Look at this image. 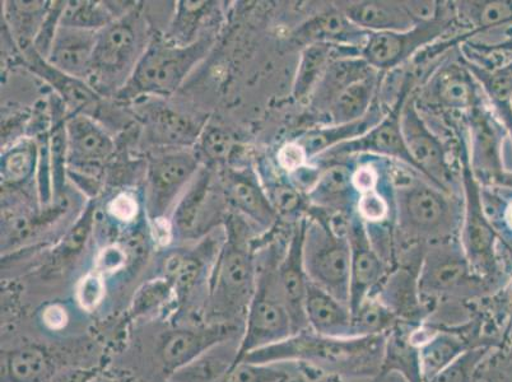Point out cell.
<instances>
[{
    "instance_id": "cell-1",
    "label": "cell",
    "mask_w": 512,
    "mask_h": 382,
    "mask_svg": "<svg viewBox=\"0 0 512 382\" xmlns=\"http://www.w3.org/2000/svg\"><path fill=\"white\" fill-rule=\"evenodd\" d=\"M385 343L386 335L338 339L305 329L281 342L255 349L240 362L260 365L300 362L329 375L371 377L380 375Z\"/></svg>"
},
{
    "instance_id": "cell-2",
    "label": "cell",
    "mask_w": 512,
    "mask_h": 382,
    "mask_svg": "<svg viewBox=\"0 0 512 382\" xmlns=\"http://www.w3.org/2000/svg\"><path fill=\"white\" fill-rule=\"evenodd\" d=\"M394 223L403 239L423 246L459 239L463 202L421 176L394 184Z\"/></svg>"
},
{
    "instance_id": "cell-3",
    "label": "cell",
    "mask_w": 512,
    "mask_h": 382,
    "mask_svg": "<svg viewBox=\"0 0 512 382\" xmlns=\"http://www.w3.org/2000/svg\"><path fill=\"white\" fill-rule=\"evenodd\" d=\"M337 217L311 208L306 217L304 265L309 281L349 306L351 246L347 222L338 226Z\"/></svg>"
},
{
    "instance_id": "cell-4",
    "label": "cell",
    "mask_w": 512,
    "mask_h": 382,
    "mask_svg": "<svg viewBox=\"0 0 512 382\" xmlns=\"http://www.w3.org/2000/svg\"><path fill=\"white\" fill-rule=\"evenodd\" d=\"M460 191L463 218L459 242L474 272L487 282L500 273L498 244L501 237L484 209L482 185L474 175L469 158L468 134L465 125L459 130Z\"/></svg>"
},
{
    "instance_id": "cell-5",
    "label": "cell",
    "mask_w": 512,
    "mask_h": 382,
    "mask_svg": "<svg viewBox=\"0 0 512 382\" xmlns=\"http://www.w3.org/2000/svg\"><path fill=\"white\" fill-rule=\"evenodd\" d=\"M212 41L195 40L189 45L152 41L139 59L125 86L116 93L120 99L166 96L178 90L189 72L206 57Z\"/></svg>"
},
{
    "instance_id": "cell-6",
    "label": "cell",
    "mask_w": 512,
    "mask_h": 382,
    "mask_svg": "<svg viewBox=\"0 0 512 382\" xmlns=\"http://www.w3.org/2000/svg\"><path fill=\"white\" fill-rule=\"evenodd\" d=\"M490 282L479 277L459 239L437 242L423 250L418 288L426 301L472 300L490 288Z\"/></svg>"
},
{
    "instance_id": "cell-7",
    "label": "cell",
    "mask_w": 512,
    "mask_h": 382,
    "mask_svg": "<svg viewBox=\"0 0 512 382\" xmlns=\"http://www.w3.org/2000/svg\"><path fill=\"white\" fill-rule=\"evenodd\" d=\"M281 258L276 250H272L267 262L258 270V282L246 314L244 334L236 363L255 349L271 346L295 333L279 284L278 264Z\"/></svg>"
},
{
    "instance_id": "cell-8",
    "label": "cell",
    "mask_w": 512,
    "mask_h": 382,
    "mask_svg": "<svg viewBox=\"0 0 512 382\" xmlns=\"http://www.w3.org/2000/svg\"><path fill=\"white\" fill-rule=\"evenodd\" d=\"M144 30L139 16L128 13L115 18L109 26L99 31L92 73L88 83L93 90L118 93L136 68L147 46L144 44Z\"/></svg>"
},
{
    "instance_id": "cell-9",
    "label": "cell",
    "mask_w": 512,
    "mask_h": 382,
    "mask_svg": "<svg viewBox=\"0 0 512 382\" xmlns=\"http://www.w3.org/2000/svg\"><path fill=\"white\" fill-rule=\"evenodd\" d=\"M258 282V267L248 244L231 231L226 248L217 263L213 282V314L227 318L228 323L248 314Z\"/></svg>"
},
{
    "instance_id": "cell-10",
    "label": "cell",
    "mask_w": 512,
    "mask_h": 382,
    "mask_svg": "<svg viewBox=\"0 0 512 382\" xmlns=\"http://www.w3.org/2000/svg\"><path fill=\"white\" fill-rule=\"evenodd\" d=\"M413 87L414 76L412 72H409L404 77L402 90L399 92L397 101L389 107L388 113L379 124L363 134L362 137L355 139V141L343 143L341 146L323 153L313 162L324 165L328 162L349 160L351 157L371 156L402 163L414 174L423 177L411 155H409L406 142H404L402 124H400L403 106L406 104L408 97L412 95Z\"/></svg>"
},
{
    "instance_id": "cell-11",
    "label": "cell",
    "mask_w": 512,
    "mask_h": 382,
    "mask_svg": "<svg viewBox=\"0 0 512 382\" xmlns=\"http://www.w3.org/2000/svg\"><path fill=\"white\" fill-rule=\"evenodd\" d=\"M456 23L453 3L435 21L418 23L403 32H377L370 34L361 49L360 57L379 73H392L413 63L431 45L453 30Z\"/></svg>"
},
{
    "instance_id": "cell-12",
    "label": "cell",
    "mask_w": 512,
    "mask_h": 382,
    "mask_svg": "<svg viewBox=\"0 0 512 382\" xmlns=\"http://www.w3.org/2000/svg\"><path fill=\"white\" fill-rule=\"evenodd\" d=\"M400 124H402L404 142L409 155L416 163L421 175L428 183L446 193L455 194L456 179L448 148L434 129L428 125L425 115L417 105L414 93L408 97L403 106Z\"/></svg>"
},
{
    "instance_id": "cell-13",
    "label": "cell",
    "mask_w": 512,
    "mask_h": 382,
    "mask_svg": "<svg viewBox=\"0 0 512 382\" xmlns=\"http://www.w3.org/2000/svg\"><path fill=\"white\" fill-rule=\"evenodd\" d=\"M483 100L482 88L460 54L455 60L440 64L428 77L418 105L465 116Z\"/></svg>"
},
{
    "instance_id": "cell-14",
    "label": "cell",
    "mask_w": 512,
    "mask_h": 382,
    "mask_svg": "<svg viewBox=\"0 0 512 382\" xmlns=\"http://www.w3.org/2000/svg\"><path fill=\"white\" fill-rule=\"evenodd\" d=\"M470 165L479 183L488 186L505 172L502 149L507 135L488 105L486 96L481 104L465 115Z\"/></svg>"
},
{
    "instance_id": "cell-15",
    "label": "cell",
    "mask_w": 512,
    "mask_h": 382,
    "mask_svg": "<svg viewBox=\"0 0 512 382\" xmlns=\"http://www.w3.org/2000/svg\"><path fill=\"white\" fill-rule=\"evenodd\" d=\"M347 236L351 246V286L349 307L356 310L366 298L374 295L388 276L389 264L377 251L369 227L357 214L347 220Z\"/></svg>"
},
{
    "instance_id": "cell-16",
    "label": "cell",
    "mask_w": 512,
    "mask_h": 382,
    "mask_svg": "<svg viewBox=\"0 0 512 382\" xmlns=\"http://www.w3.org/2000/svg\"><path fill=\"white\" fill-rule=\"evenodd\" d=\"M225 202V191L217 188L211 172L202 170L176 207L172 227L181 239H198L217 225Z\"/></svg>"
},
{
    "instance_id": "cell-17",
    "label": "cell",
    "mask_w": 512,
    "mask_h": 382,
    "mask_svg": "<svg viewBox=\"0 0 512 382\" xmlns=\"http://www.w3.org/2000/svg\"><path fill=\"white\" fill-rule=\"evenodd\" d=\"M197 169V158L185 151L166 153L151 162L147 180V208L152 221L164 218L180 191L197 175Z\"/></svg>"
},
{
    "instance_id": "cell-18",
    "label": "cell",
    "mask_w": 512,
    "mask_h": 382,
    "mask_svg": "<svg viewBox=\"0 0 512 382\" xmlns=\"http://www.w3.org/2000/svg\"><path fill=\"white\" fill-rule=\"evenodd\" d=\"M67 161L79 176L95 177L110 156L114 143L99 125L87 116H74L65 128Z\"/></svg>"
},
{
    "instance_id": "cell-19",
    "label": "cell",
    "mask_w": 512,
    "mask_h": 382,
    "mask_svg": "<svg viewBox=\"0 0 512 382\" xmlns=\"http://www.w3.org/2000/svg\"><path fill=\"white\" fill-rule=\"evenodd\" d=\"M353 170L355 166L347 160L324 163L319 179L306 194L310 208L333 217L349 218L355 214L360 195L352 183Z\"/></svg>"
},
{
    "instance_id": "cell-20",
    "label": "cell",
    "mask_w": 512,
    "mask_h": 382,
    "mask_svg": "<svg viewBox=\"0 0 512 382\" xmlns=\"http://www.w3.org/2000/svg\"><path fill=\"white\" fill-rule=\"evenodd\" d=\"M306 217L302 218L293 231L290 244L278 264V278L288 312H290L293 332L299 333L307 328L305 304L309 277L304 265V236ZM293 333V334H295Z\"/></svg>"
},
{
    "instance_id": "cell-21",
    "label": "cell",
    "mask_w": 512,
    "mask_h": 382,
    "mask_svg": "<svg viewBox=\"0 0 512 382\" xmlns=\"http://www.w3.org/2000/svg\"><path fill=\"white\" fill-rule=\"evenodd\" d=\"M422 255L411 264L394 269L372 295L388 306L397 315L400 323L412 326L423 324L430 312L418 288V270Z\"/></svg>"
},
{
    "instance_id": "cell-22",
    "label": "cell",
    "mask_w": 512,
    "mask_h": 382,
    "mask_svg": "<svg viewBox=\"0 0 512 382\" xmlns=\"http://www.w3.org/2000/svg\"><path fill=\"white\" fill-rule=\"evenodd\" d=\"M244 326L218 323L203 329H181L166 335L161 344V358L167 371L175 372L188 365L214 344L226 339H241Z\"/></svg>"
},
{
    "instance_id": "cell-23",
    "label": "cell",
    "mask_w": 512,
    "mask_h": 382,
    "mask_svg": "<svg viewBox=\"0 0 512 382\" xmlns=\"http://www.w3.org/2000/svg\"><path fill=\"white\" fill-rule=\"evenodd\" d=\"M369 32L357 27L337 6L318 13L297 29L295 37L302 44H328L360 54Z\"/></svg>"
},
{
    "instance_id": "cell-24",
    "label": "cell",
    "mask_w": 512,
    "mask_h": 382,
    "mask_svg": "<svg viewBox=\"0 0 512 382\" xmlns=\"http://www.w3.org/2000/svg\"><path fill=\"white\" fill-rule=\"evenodd\" d=\"M335 4L349 20L369 34L403 32L418 25L404 0H351Z\"/></svg>"
},
{
    "instance_id": "cell-25",
    "label": "cell",
    "mask_w": 512,
    "mask_h": 382,
    "mask_svg": "<svg viewBox=\"0 0 512 382\" xmlns=\"http://www.w3.org/2000/svg\"><path fill=\"white\" fill-rule=\"evenodd\" d=\"M97 36L99 32L96 31L59 26L46 60L67 76L88 82L92 73Z\"/></svg>"
},
{
    "instance_id": "cell-26",
    "label": "cell",
    "mask_w": 512,
    "mask_h": 382,
    "mask_svg": "<svg viewBox=\"0 0 512 382\" xmlns=\"http://www.w3.org/2000/svg\"><path fill=\"white\" fill-rule=\"evenodd\" d=\"M223 181L228 204L263 230L273 227L278 213L253 172L230 171Z\"/></svg>"
},
{
    "instance_id": "cell-27",
    "label": "cell",
    "mask_w": 512,
    "mask_h": 382,
    "mask_svg": "<svg viewBox=\"0 0 512 382\" xmlns=\"http://www.w3.org/2000/svg\"><path fill=\"white\" fill-rule=\"evenodd\" d=\"M307 328L323 337L347 339L353 335L351 307L309 282L305 304Z\"/></svg>"
},
{
    "instance_id": "cell-28",
    "label": "cell",
    "mask_w": 512,
    "mask_h": 382,
    "mask_svg": "<svg viewBox=\"0 0 512 382\" xmlns=\"http://www.w3.org/2000/svg\"><path fill=\"white\" fill-rule=\"evenodd\" d=\"M386 113H388V109H385L383 102L377 97L369 114L363 116L362 119L346 124L319 125V127L307 130L296 141L304 147L311 163L330 149L362 137L363 134L379 124Z\"/></svg>"
},
{
    "instance_id": "cell-29",
    "label": "cell",
    "mask_w": 512,
    "mask_h": 382,
    "mask_svg": "<svg viewBox=\"0 0 512 382\" xmlns=\"http://www.w3.org/2000/svg\"><path fill=\"white\" fill-rule=\"evenodd\" d=\"M374 72L377 71L360 55H342L335 59L310 97L311 110L318 114H327L329 107L346 88Z\"/></svg>"
},
{
    "instance_id": "cell-30",
    "label": "cell",
    "mask_w": 512,
    "mask_h": 382,
    "mask_svg": "<svg viewBox=\"0 0 512 382\" xmlns=\"http://www.w3.org/2000/svg\"><path fill=\"white\" fill-rule=\"evenodd\" d=\"M240 338L226 339L199 354L195 360L172 372V382H217L236 365Z\"/></svg>"
},
{
    "instance_id": "cell-31",
    "label": "cell",
    "mask_w": 512,
    "mask_h": 382,
    "mask_svg": "<svg viewBox=\"0 0 512 382\" xmlns=\"http://www.w3.org/2000/svg\"><path fill=\"white\" fill-rule=\"evenodd\" d=\"M383 73L374 72L344 90L327 111V124H346L369 114L379 97Z\"/></svg>"
},
{
    "instance_id": "cell-32",
    "label": "cell",
    "mask_w": 512,
    "mask_h": 382,
    "mask_svg": "<svg viewBox=\"0 0 512 382\" xmlns=\"http://www.w3.org/2000/svg\"><path fill=\"white\" fill-rule=\"evenodd\" d=\"M342 55L360 54L328 44L306 45L302 50L295 83H293V99L299 102L309 101L321 78L328 71L329 65Z\"/></svg>"
},
{
    "instance_id": "cell-33",
    "label": "cell",
    "mask_w": 512,
    "mask_h": 382,
    "mask_svg": "<svg viewBox=\"0 0 512 382\" xmlns=\"http://www.w3.org/2000/svg\"><path fill=\"white\" fill-rule=\"evenodd\" d=\"M412 325L400 323L386 335L385 353L380 375L398 372L408 382L423 381L420 348L411 340Z\"/></svg>"
},
{
    "instance_id": "cell-34",
    "label": "cell",
    "mask_w": 512,
    "mask_h": 382,
    "mask_svg": "<svg viewBox=\"0 0 512 382\" xmlns=\"http://www.w3.org/2000/svg\"><path fill=\"white\" fill-rule=\"evenodd\" d=\"M472 348L476 347H472L469 340L459 333L435 328L431 337L420 347L423 381H430Z\"/></svg>"
},
{
    "instance_id": "cell-35",
    "label": "cell",
    "mask_w": 512,
    "mask_h": 382,
    "mask_svg": "<svg viewBox=\"0 0 512 382\" xmlns=\"http://www.w3.org/2000/svg\"><path fill=\"white\" fill-rule=\"evenodd\" d=\"M456 21L465 26L462 36H472L512 23V0L453 3Z\"/></svg>"
},
{
    "instance_id": "cell-36",
    "label": "cell",
    "mask_w": 512,
    "mask_h": 382,
    "mask_svg": "<svg viewBox=\"0 0 512 382\" xmlns=\"http://www.w3.org/2000/svg\"><path fill=\"white\" fill-rule=\"evenodd\" d=\"M29 57H31V65L36 69V72L43 74L44 78L48 79L51 85L57 88L65 102L73 109H82V107L96 100V91L85 81L58 71L48 60H43V57L35 49Z\"/></svg>"
},
{
    "instance_id": "cell-37",
    "label": "cell",
    "mask_w": 512,
    "mask_h": 382,
    "mask_svg": "<svg viewBox=\"0 0 512 382\" xmlns=\"http://www.w3.org/2000/svg\"><path fill=\"white\" fill-rule=\"evenodd\" d=\"M355 338L380 337L397 328L400 320L376 296H370L352 311Z\"/></svg>"
},
{
    "instance_id": "cell-38",
    "label": "cell",
    "mask_w": 512,
    "mask_h": 382,
    "mask_svg": "<svg viewBox=\"0 0 512 382\" xmlns=\"http://www.w3.org/2000/svg\"><path fill=\"white\" fill-rule=\"evenodd\" d=\"M152 138L164 144H190L197 138L193 121L170 109L153 111L150 116Z\"/></svg>"
},
{
    "instance_id": "cell-39",
    "label": "cell",
    "mask_w": 512,
    "mask_h": 382,
    "mask_svg": "<svg viewBox=\"0 0 512 382\" xmlns=\"http://www.w3.org/2000/svg\"><path fill=\"white\" fill-rule=\"evenodd\" d=\"M114 20V13L100 3L67 2L60 17V26L99 32Z\"/></svg>"
},
{
    "instance_id": "cell-40",
    "label": "cell",
    "mask_w": 512,
    "mask_h": 382,
    "mask_svg": "<svg viewBox=\"0 0 512 382\" xmlns=\"http://www.w3.org/2000/svg\"><path fill=\"white\" fill-rule=\"evenodd\" d=\"M3 366L8 381L39 382L46 371V360L40 349L22 348L4 354Z\"/></svg>"
},
{
    "instance_id": "cell-41",
    "label": "cell",
    "mask_w": 512,
    "mask_h": 382,
    "mask_svg": "<svg viewBox=\"0 0 512 382\" xmlns=\"http://www.w3.org/2000/svg\"><path fill=\"white\" fill-rule=\"evenodd\" d=\"M394 190L385 194L383 189L363 193L358 197L356 214L369 228L385 225L394 221Z\"/></svg>"
},
{
    "instance_id": "cell-42",
    "label": "cell",
    "mask_w": 512,
    "mask_h": 382,
    "mask_svg": "<svg viewBox=\"0 0 512 382\" xmlns=\"http://www.w3.org/2000/svg\"><path fill=\"white\" fill-rule=\"evenodd\" d=\"M286 363L260 365V363H236L221 380L217 382H285L290 374Z\"/></svg>"
},
{
    "instance_id": "cell-43",
    "label": "cell",
    "mask_w": 512,
    "mask_h": 382,
    "mask_svg": "<svg viewBox=\"0 0 512 382\" xmlns=\"http://www.w3.org/2000/svg\"><path fill=\"white\" fill-rule=\"evenodd\" d=\"M488 352H490V348L482 346L469 349L462 357L427 382H472L474 372L479 363L486 358Z\"/></svg>"
},
{
    "instance_id": "cell-44",
    "label": "cell",
    "mask_w": 512,
    "mask_h": 382,
    "mask_svg": "<svg viewBox=\"0 0 512 382\" xmlns=\"http://www.w3.org/2000/svg\"><path fill=\"white\" fill-rule=\"evenodd\" d=\"M174 290V284L169 278L153 279L139 288L133 300L134 315H146L157 310Z\"/></svg>"
},
{
    "instance_id": "cell-45",
    "label": "cell",
    "mask_w": 512,
    "mask_h": 382,
    "mask_svg": "<svg viewBox=\"0 0 512 382\" xmlns=\"http://www.w3.org/2000/svg\"><path fill=\"white\" fill-rule=\"evenodd\" d=\"M35 166V152L29 144L13 147L2 160V175L11 183H20L31 175Z\"/></svg>"
},
{
    "instance_id": "cell-46",
    "label": "cell",
    "mask_w": 512,
    "mask_h": 382,
    "mask_svg": "<svg viewBox=\"0 0 512 382\" xmlns=\"http://www.w3.org/2000/svg\"><path fill=\"white\" fill-rule=\"evenodd\" d=\"M105 282L100 273L92 272L79 281L76 291L78 304L83 310H95L104 300Z\"/></svg>"
},
{
    "instance_id": "cell-47",
    "label": "cell",
    "mask_w": 512,
    "mask_h": 382,
    "mask_svg": "<svg viewBox=\"0 0 512 382\" xmlns=\"http://www.w3.org/2000/svg\"><path fill=\"white\" fill-rule=\"evenodd\" d=\"M92 222L93 211L90 208V211L83 216L82 220L77 223V226L65 237L59 249L60 260L71 259L73 256L81 253L83 245L86 244L88 236H90Z\"/></svg>"
},
{
    "instance_id": "cell-48",
    "label": "cell",
    "mask_w": 512,
    "mask_h": 382,
    "mask_svg": "<svg viewBox=\"0 0 512 382\" xmlns=\"http://www.w3.org/2000/svg\"><path fill=\"white\" fill-rule=\"evenodd\" d=\"M278 166L288 175L296 174L304 167L310 165L309 157H307L304 147L299 142L292 141L283 144L277 153Z\"/></svg>"
},
{
    "instance_id": "cell-49",
    "label": "cell",
    "mask_w": 512,
    "mask_h": 382,
    "mask_svg": "<svg viewBox=\"0 0 512 382\" xmlns=\"http://www.w3.org/2000/svg\"><path fill=\"white\" fill-rule=\"evenodd\" d=\"M202 147L211 160H225L231 149V139L225 130L208 127L203 133Z\"/></svg>"
},
{
    "instance_id": "cell-50",
    "label": "cell",
    "mask_w": 512,
    "mask_h": 382,
    "mask_svg": "<svg viewBox=\"0 0 512 382\" xmlns=\"http://www.w3.org/2000/svg\"><path fill=\"white\" fill-rule=\"evenodd\" d=\"M381 172L374 163H358L353 170L352 183L358 195L369 193V191L380 189Z\"/></svg>"
},
{
    "instance_id": "cell-51",
    "label": "cell",
    "mask_w": 512,
    "mask_h": 382,
    "mask_svg": "<svg viewBox=\"0 0 512 382\" xmlns=\"http://www.w3.org/2000/svg\"><path fill=\"white\" fill-rule=\"evenodd\" d=\"M125 263H127V253L124 249L118 245L107 246L96 258L95 272L100 273L101 276L115 273L125 267Z\"/></svg>"
},
{
    "instance_id": "cell-52",
    "label": "cell",
    "mask_w": 512,
    "mask_h": 382,
    "mask_svg": "<svg viewBox=\"0 0 512 382\" xmlns=\"http://www.w3.org/2000/svg\"><path fill=\"white\" fill-rule=\"evenodd\" d=\"M109 213L116 221L129 223L136 220L139 213V204L132 194L121 193L111 200Z\"/></svg>"
},
{
    "instance_id": "cell-53",
    "label": "cell",
    "mask_w": 512,
    "mask_h": 382,
    "mask_svg": "<svg viewBox=\"0 0 512 382\" xmlns=\"http://www.w3.org/2000/svg\"><path fill=\"white\" fill-rule=\"evenodd\" d=\"M43 320L48 328L53 330L63 329L65 325L68 323V315L67 311H65L64 307L59 305H51L46 307Z\"/></svg>"
},
{
    "instance_id": "cell-54",
    "label": "cell",
    "mask_w": 512,
    "mask_h": 382,
    "mask_svg": "<svg viewBox=\"0 0 512 382\" xmlns=\"http://www.w3.org/2000/svg\"><path fill=\"white\" fill-rule=\"evenodd\" d=\"M507 296H509L510 314H511L510 325L512 326V279L509 284V290H507Z\"/></svg>"
},
{
    "instance_id": "cell-55",
    "label": "cell",
    "mask_w": 512,
    "mask_h": 382,
    "mask_svg": "<svg viewBox=\"0 0 512 382\" xmlns=\"http://www.w3.org/2000/svg\"><path fill=\"white\" fill-rule=\"evenodd\" d=\"M511 102H512V96H511Z\"/></svg>"
}]
</instances>
